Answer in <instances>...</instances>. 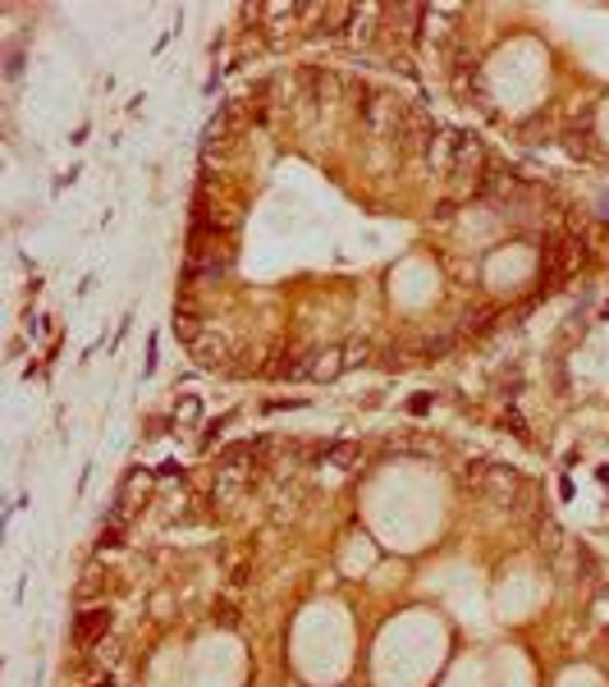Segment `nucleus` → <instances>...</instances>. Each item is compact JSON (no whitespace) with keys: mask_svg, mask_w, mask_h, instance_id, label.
Here are the masks:
<instances>
[{"mask_svg":"<svg viewBox=\"0 0 609 687\" xmlns=\"http://www.w3.org/2000/svg\"><path fill=\"white\" fill-rule=\"evenodd\" d=\"M111 632V609L106 605H92V609H83L79 615V623H73V646L79 651H92L101 638Z\"/></svg>","mask_w":609,"mask_h":687,"instance_id":"nucleus-1","label":"nucleus"},{"mask_svg":"<svg viewBox=\"0 0 609 687\" xmlns=\"http://www.w3.org/2000/svg\"><path fill=\"white\" fill-rule=\"evenodd\" d=\"M325 458H335V463H353L358 449H353V445H335V449H325Z\"/></svg>","mask_w":609,"mask_h":687,"instance_id":"nucleus-2","label":"nucleus"},{"mask_svg":"<svg viewBox=\"0 0 609 687\" xmlns=\"http://www.w3.org/2000/svg\"><path fill=\"white\" fill-rule=\"evenodd\" d=\"M96 687H111V678H106V683H96Z\"/></svg>","mask_w":609,"mask_h":687,"instance_id":"nucleus-3","label":"nucleus"}]
</instances>
